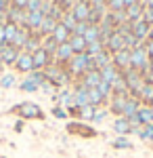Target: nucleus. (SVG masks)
Wrapping results in <instances>:
<instances>
[{
    "label": "nucleus",
    "mask_w": 153,
    "mask_h": 158,
    "mask_svg": "<svg viewBox=\"0 0 153 158\" xmlns=\"http://www.w3.org/2000/svg\"><path fill=\"white\" fill-rule=\"evenodd\" d=\"M32 55H34V70H38V72H44L48 65L53 63V55L46 53L42 47L36 51V53H32Z\"/></svg>",
    "instance_id": "8"
},
{
    "label": "nucleus",
    "mask_w": 153,
    "mask_h": 158,
    "mask_svg": "<svg viewBox=\"0 0 153 158\" xmlns=\"http://www.w3.org/2000/svg\"><path fill=\"white\" fill-rule=\"evenodd\" d=\"M139 110H141V101L136 97H128V101H126V108H124V118H132V116H136L139 114Z\"/></svg>",
    "instance_id": "23"
},
{
    "label": "nucleus",
    "mask_w": 153,
    "mask_h": 158,
    "mask_svg": "<svg viewBox=\"0 0 153 158\" xmlns=\"http://www.w3.org/2000/svg\"><path fill=\"white\" fill-rule=\"evenodd\" d=\"M145 49H147L149 59H153V40H147V42H145Z\"/></svg>",
    "instance_id": "43"
},
{
    "label": "nucleus",
    "mask_w": 153,
    "mask_h": 158,
    "mask_svg": "<svg viewBox=\"0 0 153 158\" xmlns=\"http://www.w3.org/2000/svg\"><path fill=\"white\" fill-rule=\"evenodd\" d=\"M105 101H107V99L103 97L99 91H96V86H94V89H88V103H90V106L99 108V106H103Z\"/></svg>",
    "instance_id": "29"
},
{
    "label": "nucleus",
    "mask_w": 153,
    "mask_h": 158,
    "mask_svg": "<svg viewBox=\"0 0 153 158\" xmlns=\"http://www.w3.org/2000/svg\"><path fill=\"white\" fill-rule=\"evenodd\" d=\"M53 114H55L57 118H65V116H67V114H65V110H63V108H55V110H53Z\"/></svg>",
    "instance_id": "45"
},
{
    "label": "nucleus",
    "mask_w": 153,
    "mask_h": 158,
    "mask_svg": "<svg viewBox=\"0 0 153 158\" xmlns=\"http://www.w3.org/2000/svg\"><path fill=\"white\" fill-rule=\"evenodd\" d=\"M139 120H141V124L145 127V124H153V106H141V110H139Z\"/></svg>",
    "instance_id": "26"
},
{
    "label": "nucleus",
    "mask_w": 153,
    "mask_h": 158,
    "mask_svg": "<svg viewBox=\"0 0 153 158\" xmlns=\"http://www.w3.org/2000/svg\"><path fill=\"white\" fill-rule=\"evenodd\" d=\"M120 74H122V72H120L118 68L111 63V65H107V68H103V70H101V80H105V82H109V85H111V82H113V80L120 76Z\"/></svg>",
    "instance_id": "25"
},
{
    "label": "nucleus",
    "mask_w": 153,
    "mask_h": 158,
    "mask_svg": "<svg viewBox=\"0 0 153 158\" xmlns=\"http://www.w3.org/2000/svg\"><path fill=\"white\" fill-rule=\"evenodd\" d=\"M113 131L120 135V137H126V135H130L134 129L130 127V120L128 118H124V116H118L116 120H113Z\"/></svg>",
    "instance_id": "16"
},
{
    "label": "nucleus",
    "mask_w": 153,
    "mask_h": 158,
    "mask_svg": "<svg viewBox=\"0 0 153 158\" xmlns=\"http://www.w3.org/2000/svg\"><path fill=\"white\" fill-rule=\"evenodd\" d=\"M101 82V72L99 70H88V72L82 76V85L86 89H94V86Z\"/></svg>",
    "instance_id": "19"
},
{
    "label": "nucleus",
    "mask_w": 153,
    "mask_h": 158,
    "mask_svg": "<svg viewBox=\"0 0 153 158\" xmlns=\"http://www.w3.org/2000/svg\"><path fill=\"white\" fill-rule=\"evenodd\" d=\"M59 23V19L55 17V15H44V19H42V25H40V30H38V36H50L53 32H55V27Z\"/></svg>",
    "instance_id": "13"
},
{
    "label": "nucleus",
    "mask_w": 153,
    "mask_h": 158,
    "mask_svg": "<svg viewBox=\"0 0 153 158\" xmlns=\"http://www.w3.org/2000/svg\"><path fill=\"white\" fill-rule=\"evenodd\" d=\"M15 131H17V133H21V131H23V120H17V124H15Z\"/></svg>",
    "instance_id": "46"
},
{
    "label": "nucleus",
    "mask_w": 153,
    "mask_h": 158,
    "mask_svg": "<svg viewBox=\"0 0 153 158\" xmlns=\"http://www.w3.org/2000/svg\"><path fill=\"white\" fill-rule=\"evenodd\" d=\"M71 57H73V49L69 47V40L57 47V53H55V59H57V63H59V65H67V63L71 61Z\"/></svg>",
    "instance_id": "12"
},
{
    "label": "nucleus",
    "mask_w": 153,
    "mask_h": 158,
    "mask_svg": "<svg viewBox=\"0 0 153 158\" xmlns=\"http://www.w3.org/2000/svg\"><path fill=\"white\" fill-rule=\"evenodd\" d=\"M139 101L145 103V106H153V82H147L145 80L141 93H139Z\"/></svg>",
    "instance_id": "20"
},
{
    "label": "nucleus",
    "mask_w": 153,
    "mask_h": 158,
    "mask_svg": "<svg viewBox=\"0 0 153 158\" xmlns=\"http://www.w3.org/2000/svg\"><path fill=\"white\" fill-rule=\"evenodd\" d=\"M57 42H55V38L53 36H46V38H42V49L46 51V53H50L53 57H55V53H57Z\"/></svg>",
    "instance_id": "31"
},
{
    "label": "nucleus",
    "mask_w": 153,
    "mask_h": 158,
    "mask_svg": "<svg viewBox=\"0 0 153 158\" xmlns=\"http://www.w3.org/2000/svg\"><path fill=\"white\" fill-rule=\"evenodd\" d=\"M147 9H153V0H147Z\"/></svg>",
    "instance_id": "49"
},
{
    "label": "nucleus",
    "mask_w": 153,
    "mask_h": 158,
    "mask_svg": "<svg viewBox=\"0 0 153 158\" xmlns=\"http://www.w3.org/2000/svg\"><path fill=\"white\" fill-rule=\"evenodd\" d=\"M13 85H15V78H13L11 74L2 78V86H4V89H9V86H13Z\"/></svg>",
    "instance_id": "41"
},
{
    "label": "nucleus",
    "mask_w": 153,
    "mask_h": 158,
    "mask_svg": "<svg viewBox=\"0 0 153 158\" xmlns=\"http://www.w3.org/2000/svg\"><path fill=\"white\" fill-rule=\"evenodd\" d=\"M107 6H109V11H111V13H122V11H126L124 0H107Z\"/></svg>",
    "instance_id": "36"
},
{
    "label": "nucleus",
    "mask_w": 153,
    "mask_h": 158,
    "mask_svg": "<svg viewBox=\"0 0 153 158\" xmlns=\"http://www.w3.org/2000/svg\"><path fill=\"white\" fill-rule=\"evenodd\" d=\"M61 106H65L67 110L76 108V106H73V91H63V93H61Z\"/></svg>",
    "instance_id": "35"
},
{
    "label": "nucleus",
    "mask_w": 153,
    "mask_h": 158,
    "mask_svg": "<svg viewBox=\"0 0 153 158\" xmlns=\"http://www.w3.org/2000/svg\"><path fill=\"white\" fill-rule=\"evenodd\" d=\"M17 32H19V25H17V23H11V21H6V23H4L6 44H13V40H15V36H17Z\"/></svg>",
    "instance_id": "30"
},
{
    "label": "nucleus",
    "mask_w": 153,
    "mask_h": 158,
    "mask_svg": "<svg viewBox=\"0 0 153 158\" xmlns=\"http://www.w3.org/2000/svg\"><path fill=\"white\" fill-rule=\"evenodd\" d=\"M149 55H147V49H145V44H139L136 49L130 51V68L132 70H139L143 76H147V74L151 72V68H149Z\"/></svg>",
    "instance_id": "2"
},
{
    "label": "nucleus",
    "mask_w": 153,
    "mask_h": 158,
    "mask_svg": "<svg viewBox=\"0 0 153 158\" xmlns=\"http://www.w3.org/2000/svg\"><path fill=\"white\" fill-rule=\"evenodd\" d=\"M84 40H86V44L101 40V25H90L88 23V30H86V34H84Z\"/></svg>",
    "instance_id": "27"
},
{
    "label": "nucleus",
    "mask_w": 153,
    "mask_h": 158,
    "mask_svg": "<svg viewBox=\"0 0 153 158\" xmlns=\"http://www.w3.org/2000/svg\"><path fill=\"white\" fill-rule=\"evenodd\" d=\"M107 114H109V110H99V108H96V112H94V118H92V120H94V122L105 120V116H107Z\"/></svg>",
    "instance_id": "39"
},
{
    "label": "nucleus",
    "mask_w": 153,
    "mask_h": 158,
    "mask_svg": "<svg viewBox=\"0 0 153 158\" xmlns=\"http://www.w3.org/2000/svg\"><path fill=\"white\" fill-rule=\"evenodd\" d=\"M111 63L118 68L120 72H126L130 68V49H124L120 51V53H113L111 55Z\"/></svg>",
    "instance_id": "11"
},
{
    "label": "nucleus",
    "mask_w": 153,
    "mask_h": 158,
    "mask_svg": "<svg viewBox=\"0 0 153 158\" xmlns=\"http://www.w3.org/2000/svg\"><path fill=\"white\" fill-rule=\"evenodd\" d=\"M27 13H36V11H42V0H29L27 6H25Z\"/></svg>",
    "instance_id": "38"
},
{
    "label": "nucleus",
    "mask_w": 153,
    "mask_h": 158,
    "mask_svg": "<svg viewBox=\"0 0 153 158\" xmlns=\"http://www.w3.org/2000/svg\"><path fill=\"white\" fill-rule=\"evenodd\" d=\"M136 2H139V0H124V4H126V6H132V4H136Z\"/></svg>",
    "instance_id": "47"
},
{
    "label": "nucleus",
    "mask_w": 153,
    "mask_h": 158,
    "mask_svg": "<svg viewBox=\"0 0 153 158\" xmlns=\"http://www.w3.org/2000/svg\"><path fill=\"white\" fill-rule=\"evenodd\" d=\"M88 70H94L92 57H90L88 53L73 55V57H71V61L67 63V72H69V76H76V78H82Z\"/></svg>",
    "instance_id": "1"
},
{
    "label": "nucleus",
    "mask_w": 153,
    "mask_h": 158,
    "mask_svg": "<svg viewBox=\"0 0 153 158\" xmlns=\"http://www.w3.org/2000/svg\"><path fill=\"white\" fill-rule=\"evenodd\" d=\"M124 49H126L124 34H122L120 30H116V32L105 40V51L109 53V55H113V53H120V51H124Z\"/></svg>",
    "instance_id": "5"
},
{
    "label": "nucleus",
    "mask_w": 153,
    "mask_h": 158,
    "mask_svg": "<svg viewBox=\"0 0 153 158\" xmlns=\"http://www.w3.org/2000/svg\"><path fill=\"white\" fill-rule=\"evenodd\" d=\"M124 74V80H126V86H128V93L130 97H136L139 99V93H141L143 85H145V76H143L139 70H132V68H128Z\"/></svg>",
    "instance_id": "4"
},
{
    "label": "nucleus",
    "mask_w": 153,
    "mask_h": 158,
    "mask_svg": "<svg viewBox=\"0 0 153 158\" xmlns=\"http://www.w3.org/2000/svg\"><path fill=\"white\" fill-rule=\"evenodd\" d=\"M19 53H21V51L15 49L13 44H4V47L0 49V63H4V65H15Z\"/></svg>",
    "instance_id": "10"
},
{
    "label": "nucleus",
    "mask_w": 153,
    "mask_h": 158,
    "mask_svg": "<svg viewBox=\"0 0 153 158\" xmlns=\"http://www.w3.org/2000/svg\"><path fill=\"white\" fill-rule=\"evenodd\" d=\"M92 63H94V70H103V68H107V65H111V55L107 53V51H103V53H99L96 57H92Z\"/></svg>",
    "instance_id": "24"
},
{
    "label": "nucleus",
    "mask_w": 153,
    "mask_h": 158,
    "mask_svg": "<svg viewBox=\"0 0 153 158\" xmlns=\"http://www.w3.org/2000/svg\"><path fill=\"white\" fill-rule=\"evenodd\" d=\"M90 13H92V6H90V2H88V0H80V2H76V4H73V9H71V15L76 17V21H78V23H88Z\"/></svg>",
    "instance_id": "6"
},
{
    "label": "nucleus",
    "mask_w": 153,
    "mask_h": 158,
    "mask_svg": "<svg viewBox=\"0 0 153 158\" xmlns=\"http://www.w3.org/2000/svg\"><path fill=\"white\" fill-rule=\"evenodd\" d=\"M6 23V21H4ZM4 23H0V49L6 44V36H4Z\"/></svg>",
    "instance_id": "42"
},
{
    "label": "nucleus",
    "mask_w": 153,
    "mask_h": 158,
    "mask_svg": "<svg viewBox=\"0 0 153 158\" xmlns=\"http://www.w3.org/2000/svg\"><path fill=\"white\" fill-rule=\"evenodd\" d=\"M69 47L73 49V55H82V53H86V40H84V36H76V34H71L69 36Z\"/></svg>",
    "instance_id": "22"
},
{
    "label": "nucleus",
    "mask_w": 153,
    "mask_h": 158,
    "mask_svg": "<svg viewBox=\"0 0 153 158\" xmlns=\"http://www.w3.org/2000/svg\"><path fill=\"white\" fill-rule=\"evenodd\" d=\"M9 2H13V0H9Z\"/></svg>",
    "instance_id": "50"
},
{
    "label": "nucleus",
    "mask_w": 153,
    "mask_h": 158,
    "mask_svg": "<svg viewBox=\"0 0 153 158\" xmlns=\"http://www.w3.org/2000/svg\"><path fill=\"white\" fill-rule=\"evenodd\" d=\"M105 51V44L101 42V40H96V42H90L88 47H86V53L90 55V57H96L99 53H103Z\"/></svg>",
    "instance_id": "32"
},
{
    "label": "nucleus",
    "mask_w": 153,
    "mask_h": 158,
    "mask_svg": "<svg viewBox=\"0 0 153 158\" xmlns=\"http://www.w3.org/2000/svg\"><path fill=\"white\" fill-rule=\"evenodd\" d=\"M11 112L17 114L21 120H42V118H44L42 108H40L38 103H34V101H21V103L15 106Z\"/></svg>",
    "instance_id": "3"
},
{
    "label": "nucleus",
    "mask_w": 153,
    "mask_h": 158,
    "mask_svg": "<svg viewBox=\"0 0 153 158\" xmlns=\"http://www.w3.org/2000/svg\"><path fill=\"white\" fill-rule=\"evenodd\" d=\"M130 25H132V34L139 38L141 42L147 40V36H149V27H151V25L147 23L145 19H139V21H134V23H130Z\"/></svg>",
    "instance_id": "17"
},
{
    "label": "nucleus",
    "mask_w": 153,
    "mask_h": 158,
    "mask_svg": "<svg viewBox=\"0 0 153 158\" xmlns=\"http://www.w3.org/2000/svg\"><path fill=\"white\" fill-rule=\"evenodd\" d=\"M143 11H145V6H143L141 2H136V4H132V6H126V19H128V23H134V21H139L143 19Z\"/></svg>",
    "instance_id": "18"
},
{
    "label": "nucleus",
    "mask_w": 153,
    "mask_h": 158,
    "mask_svg": "<svg viewBox=\"0 0 153 158\" xmlns=\"http://www.w3.org/2000/svg\"><path fill=\"white\" fill-rule=\"evenodd\" d=\"M61 23H63V25H65V27L71 32V34H73V30H76L78 21H76V17H73V15H71V11H69V13H65V15L61 17Z\"/></svg>",
    "instance_id": "33"
},
{
    "label": "nucleus",
    "mask_w": 153,
    "mask_h": 158,
    "mask_svg": "<svg viewBox=\"0 0 153 158\" xmlns=\"http://www.w3.org/2000/svg\"><path fill=\"white\" fill-rule=\"evenodd\" d=\"M50 36L55 38V42H57V44H63V42H67V40H69L71 32H69V30H67V27H65V25L59 21V23H57V27H55V32H53Z\"/></svg>",
    "instance_id": "21"
},
{
    "label": "nucleus",
    "mask_w": 153,
    "mask_h": 158,
    "mask_svg": "<svg viewBox=\"0 0 153 158\" xmlns=\"http://www.w3.org/2000/svg\"><path fill=\"white\" fill-rule=\"evenodd\" d=\"M0 158H4V156H0Z\"/></svg>",
    "instance_id": "51"
},
{
    "label": "nucleus",
    "mask_w": 153,
    "mask_h": 158,
    "mask_svg": "<svg viewBox=\"0 0 153 158\" xmlns=\"http://www.w3.org/2000/svg\"><path fill=\"white\" fill-rule=\"evenodd\" d=\"M67 133L69 135H78V137H96V131L90 129V127H86L84 122H69L67 124Z\"/></svg>",
    "instance_id": "9"
},
{
    "label": "nucleus",
    "mask_w": 153,
    "mask_h": 158,
    "mask_svg": "<svg viewBox=\"0 0 153 158\" xmlns=\"http://www.w3.org/2000/svg\"><path fill=\"white\" fill-rule=\"evenodd\" d=\"M15 70L21 74H32L34 72V55L27 51H21L17 61H15Z\"/></svg>",
    "instance_id": "7"
},
{
    "label": "nucleus",
    "mask_w": 153,
    "mask_h": 158,
    "mask_svg": "<svg viewBox=\"0 0 153 158\" xmlns=\"http://www.w3.org/2000/svg\"><path fill=\"white\" fill-rule=\"evenodd\" d=\"M147 40H153V25L149 27V36H147Z\"/></svg>",
    "instance_id": "48"
},
{
    "label": "nucleus",
    "mask_w": 153,
    "mask_h": 158,
    "mask_svg": "<svg viewBox=\"0 0 153 158\" xmlns=\"http://www.w3.org/2000/svg\"><path fill=\"white\" fill-rule=\"evenodd\" d=\"M88 2H90V0H88Z\"/></svg>",
    "instance_id": "52"
},
{
    "label": "nucleus",
    "mask_w": 153,
    "mask_h": 158,
    "mask_svg": "<svg viewBox=\"0 0 153 158\" xmlns=\"http://www.w3.org/2000/svg\"><path fill=\"white\" fill-rule=\"evenodd\" d=\"M73 106H76V108H84V106H88V89H86L82 82L73 89Z\"/></svg>",
    "instance_id": "15"
},
{
    "label": "nucleus",
    "mask_w": 153,
    "mask_h": 158,
    "mask_svg": "<svg viewBox=\"0 0 153 158\" xmlns=\"http://www.w3.org/2000/svg\"><path fill=\"white\" fill-rule=\"evenodd\" d=\"M128 97H130V95H111V99H109V112H113V114L122 116Z\"/></svg>",
    "instance_id": "14"
},
{
    "label": "nucleus",
    "mask_w": 153,
    "mask_h": 158,
    "mask_svg": "<svg viewBox=\"0 0 153 158\" xmlns=\"http://www.w3.org/2000/svg\"><path fill=\"white\" fill-rule=\"evenodd\" d=\"M27 2H29V0H13V6H17V9H25Z\"/></svg>",
    "instance_id": "44"
},
{
    "label": "nucleus",
    "mask_w": 153,
    "mask_h": 158,
    "mask_svg": "<svg viewBox=\"0 0 153 158\" xmlns=\"http://www.w3.org/2000/svg\"><path fill=\"white\" fill-rule=\"evenodd\" d=\"M111 146L116 148V150H130L132 143H130L126 137H118V139H113V141H111Z\"/></svg>",
    "instance_id": "37"
},
{
    "label": "nucleus",
    "mask_w": 153,
    "mask_h": 158,
    "mask_svg": "<svg viewBox=\"0 0 153 158\" xmlns=\"http://www.w3.org/2000/svg\"><path fill=\"white\" fill-rule=\"evenodd\" d=\"M86 30H88V23H78V25H76V30H73V34H76V36H84Z\"/></svg>",
    "instance_id": "40"
},
{
    "label": "nucleus",
    "mask_w": 153,
    "mask_h": 158,
    "mask_svg": "<svg viewBox=\"0 0 153 158\" xmlns=\"http://www.w3.org/2000/svg\"><path fill=\"white\" fill-rule=\"evenodd\" d=\"M94 112H96V108L88 103V106H84V108H78V118L82 122H90L94 118Z\"/></svg>",
    "instance_id": "28"
},
{
    "label": "nucleus",
    "mask_w": 153,
    "mask_h": 158,
    "mask_svg": "<svg viewBox=\"0 0 153 158\" xmlns=\"http://www.w3.org/2000/svg\"><path fill=\"white\" fill-rule=\"evenodd\" d=\"M96 91L103 95L105 99H111V95H113V89H111V85L109 82H105V80H101L99 85H96Z\"/></svg>",
    "instance_id": "34"
}]
</instances>
